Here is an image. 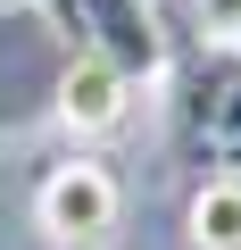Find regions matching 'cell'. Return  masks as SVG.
Here are the masks:
<instances>
[{"mask_svg":"<svg viewBox=\"0 0 241 250\" xmlns=\"http://www.w3.org/2000/svg\"><path fill=\"white\" fill-rule=\"evenodd\" d=\"M116 217H125V184H116L92 150L42 167V184H34V225H42L58 250H100V242L116 233Z\"/></svg>","mask_w":241,"mask_h":250,"instance_id":"obj_1","label":"cell"},{"mask_svg":"<svg viewBox=\"0 0 241 250\" xmlns=\"http://www.w3.org/2000/svg\"><path fill=\"white\" fill-rule=\"evenodd\" d=\"M175 125H183V150L216 175H241V50L224 59H200L183 75V100H175Z\"/></svg>","mask_w":241,"mask_h":250,"instance_id":"obj_2","label":"cell"},{"mask_svg":"<svg viewBox=\"0 0 241 250\" xmlns=\"http://www.w3.org/2000/svg\"><path fill=\"white\" fill-rule=\"evenodd\" d=\"M75 17H83V50L108 59L125 83H158V75H167L158 0H75Z\"/></svg>","mask_w":241,"mask_h":250,"instance_id":"obj_3","label":"cell"},{"mask_svg":"<svg viewBox=\"0 0 241 250\" xmlns=\"http://www.w3.org/2000/svg\"><path fill=\"white\" fill-rule=\"evenodd\" d=\"M133 92H142V83H125L108 59H92V50H83V59L58 75V125H67L75 142H108V134H125Z\"/></svg>","mask_w":241,"mask_h":250,"instance_id":"obj_4","label":"cell"},{"mask_svg":"<svg viewBox=\"0 0 241 250\" xmlns=\"http://www.w3.org/2000/svg\"><path fill=\"white\" fill-rule=\"evenodd\" d=\"M183 225H191V250H241V175H208Z\"/></svg>","mask_w":241,"mask_h":250,"instance_id":"obj_5","label":"cell"},{"mask_svg":"<svg viewBox=\"0 0 241 250\" xmlns=\"http://www.w3.org/2000/svg\"><path fill=\"white\" fill-rule=\"evenodd\" d=\"M191 17H200V34H208L216 50L241 42V0H191Z\"/></svg>","mask_w":241,"mask_h":250,"instance_id":"obj_6","label":"cell"},{"mask_svg":"<svg viewBox=\"0 0 241 250\" xmlns=\"http://www.w3.org/2000/svg\"><path fill=\"white\" fill-rule=\"evenodd\" d=\"M34 9L50 17V34H67V42H83V17H75V0H34Z\"/></svg>","mask_w":241,"mask_h":250,"instance_id":"obj_7","label":"cell"},{"mask_svg":"<svg viewBox=\"0 0 241 250\" xmlns=\"http://www.w3.org/2000/svg\"><path fill=\"white\" fill-rule=\"evenodd\" d=\"M233 50H241V42H233Z\"/></svg>","mask_w":241,"mask_h":250,"instance_id":"obj_8","label":"cell"}]
</instances>
